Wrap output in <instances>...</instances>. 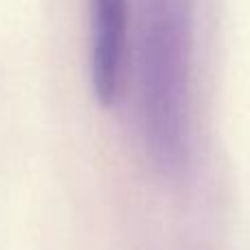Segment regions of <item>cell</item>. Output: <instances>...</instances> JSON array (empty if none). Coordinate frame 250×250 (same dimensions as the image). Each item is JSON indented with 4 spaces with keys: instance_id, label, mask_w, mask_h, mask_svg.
<instances>
[{
    "instance_id": "7a4b0ae2",
    "label": "cell",
    "mask_w": 250,
    "mask_h": 250,
    "mask_svg": "<svg viewBox=\"0 0 250 250\" xmlns=\"http://www.w3.org/2000/svg\"><path fill=\"white\" fill-rule=\"evenodd\" d=\"M127 0H92V88L101 105H110L121 86Z\"/></svg>"
},
{
    "instance_id": "6da1fadb",
    "label": "cell",
    "mask_w": 250,
    "mask_h": 250,
    "mask_svg": "<svg viewBox=\"0 0 250 250\" xmlns=\"http://www.w3.org/2000/svg\"><path fill=\"white\" fill-rule=\"evenodd\" d=\"M193 0H141L138 90L143 138L154 167L178 176L189 165Z\"/></svg>"
}]
</instances>
